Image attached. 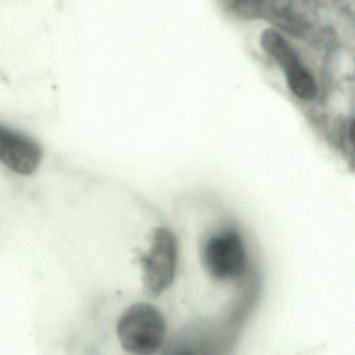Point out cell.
<instances>
[{"mask_svg": "<svg viewBox=\"0 0 355 355\" xmlns=\"http://www.w3.org/2000/svg\"><path fill=\"white\" fill-rule=\"evenodd\" d=\"M167 327L164 315L147 302L128 306L118 318L116 336L130 355H153L165 342Z\"/></svg>", "mask_w": 355, "mask_h": 355, "instance_id": "cell-1", "label": "cell"}, {"mask_svg": "<svg viewBox=\"0 0 355 355\" xmlns=\"http://www.w3.org/2000/svg\"><path fill=\"white\" fill-rule=\"evenodd\" d=\"M144 292L157 297L171 286L178 267V243L165 227L153 230L150 246L139 257Z\"/></svg>", "mask_w": 355, "mask_h": 355, "instance_id": "cell-2", "label": "cell"}, {"mask_svg": "<svg viewBox=\"0 0 355 355\" xmlns=\"http://www.w3.org/2000/svg\"><path fill=\"white\" fill-rule=\"evenodd\" d=\"M202 263L207 273L220 282L241 277L246 270L247 257L240 234L226 230L211 236L203 247Z\"/></svg>", "mask_w": 355, "mask_h": 355, "instance_id": "cell-3", "label": "cell"}, {"mask_svg": "<svg viewBox=\"0 0 355 355\" xmlns=\"http://www.w3.org/2000/svg\"><path fill=\"white\" fill-rule=\"evenodd\" d=\"M259 42L263 51L284 70L291 92L301 101L313 99L317 94L315 78L284 37L273 28H267L261 33Z\"/></svg>", "mask_w": 355, "mask_h": 355, "instance_id": "cell-4", "label": "cell"}, {"mask_svg": "<svg viewBox=\"0 0 355 355\" xmlns=\"http://www.w3.org/2000/svg\"><path fill=\"white\" fill-rule=\"evenodd\" d=\"M43 159L42 148L30 137L0 125V163L19 175L36 173Z\"/></svg>", "mask_w": 355, "mask_h": 355, "instance_id": "cell-5", "label": "cell"}, {"mask_svg": "<svg viewBox=\"0 0 355 355\" xmlns=\"http://www.w3.org/2000/svg\"><path fill=\"white\" fill-rule=\"evenodd\" d=\"M176 355H191L190 353H178V354Z\"/></svg>", "mask_w": 355, "mask_h": 355, "instance_id": "cell-6", "label": "cell"}]
</instances>
